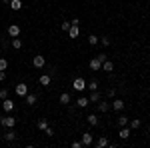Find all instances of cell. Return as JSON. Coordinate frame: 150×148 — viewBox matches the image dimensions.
Here are the masks:
<instances>
[{"mask_svg": "<svg viewBox=\"0 0 150 148\" xmlns=\"http://www.w3.org/2000/svg\"><path fill=\"white\" fill-rule=\"evenodd\" d=\"M70 24H74V26H80V20H78V18H72V20H70Z\"/></svg>", "mask_w": 150, "mask_h": 148, "instance_id": "39", "label": "cell"}, {"mask_svg": "<svg viewBox=\"0 0 150 148\" xmlns=\"http://www.w3.org/2000/svg\"><path fill=\"white\" fill-rule=\"evenodd\" d=\"M2 4H10V0H2Z\"/></svg>", "mask_w": 150, "mask_h": 148, "instance_id": "41", "label": "cell"}, {"mask_svg": "<svg viewBox=\"0 0 150 148\" xmlns=\"http://www.w3.org/2000/svg\"><path fill=\"white\" fill-rule=\"evenodd\" d=\"M98 112H108V110H110V102H104V100H98Z\"/></svg>", "mask_w": 150, "mask_h": 148, "instance_id": "11", "label": "cell"}, {"mask_svg": "<svg viewBox=\"0 0 150 148\" xmlns=\"http://www.w3.org/2000/svg\"><path fill=\"white\" fill-rule=\"evenodd\" d=\"M4 98H8V90H6V88L0 90V100H4Z\"/></svg>", "mask_w": 150, "mask_h": 148, "instance_id": "32", "label": "cell"}, {"mask_svg": "<svg viewBox=\"0 0 150 148\" xmlns=\"http://www.w3.org/2000/svg\"><path fill=\"white\" fill-rule=\"evenodd\" d=\"M102 70H104V72H112V70H114L112 60H104V62H102Z\"/></svg>", "mask_w": 150, "mask_h": 148, "instance_id": "17", "label": "cell"}, {"mask_svg": "<svg viewBox=\"0 0 150 148\" xmlns=\"http://www.w3.org/2000/svg\"><path fill=\"white\" fill-rule=\"evenodd\" d=\"M88 104H90V100H88V98H84V96H80V98L76 100V106H78V108H86Z\"/></svg>", "mask_w": 150, "mask_h": 148, "instance_id": "19", "label": "cell"}, {"mask_svg": "<svg viewBox=\"0 0 150 148\" xmlns=\"http://www.w3.org/2000/svg\"><path fill=\"white\" fill-rule=\"evenodd\" d=\"M10 46L14 48V50H20V48H22V40L16 36V38H12V40H10Z\"/></svg>", "mask_w": 150, "mask_h": 148, "instance_id": "16", "label": "cell"}, {"mask_svg": "<svg viewBox=\"0 0 150 148\" xmlns=\"http://www.w3.org/2000/svg\"><path fill=\"white\" fill-rule=\"evenodd\" d=\"M96 58H98L100 62H104V60H108V56H106V54H98V56H96Z\"/></svg>", "mask_w": 150, "mask_h": 148, "instance_id": "38", "label": "cell"}, {"mask_svg": "<svg viewBox=\"0 0 150 148\" xmlns=\"http://www.w3.org/2000/svg\"><path fill=\"white\" fill-rule=\"evenodd\" d=\"M100 44H102V46H110V44H112V40H110L108 36H100Z\"/></svg>", "mask_w": 150, "mask_h": 148, "instance_id": "28", "label": "cell"}, {"mask_svg": "<svg viewBox=\"0 0 150 148\" xmlns=\"http://www.w3.org/2000/svg\"><path fill=\"white\" fill-rule=\"evenodd\" d=\"M110 106H112V110H116V112H120V110L124 108V100H120V98H114V100L110 102Z\"/></svg>", "mask_w": 150, "mask_h": 148, "instance_id": "7", "label": "cell"}, {"mask_svg": "<svg viewBox=\"0 0 150 148\" xmlns=\"http://www.w3.org/2000/svg\"><path fill=\"white\" fill-rule=\"evenodd\" d=\"M70 26H72L70 22H62V24H60V28H62L64 32H68V30H70Z\"/></svg>", "mask_w": 150, "mask_h": 148, "instance_id": "31", "label": "cell"}, {"mask_svg": "<svg viewBox=\"0 0 150 148\" xmlns=\"http://www.w3.org/2000/svg\"><path fill=\"white\" fill-rule=\"evenodd\" d=\"M0 44H2V48H8V46H10V42H8L6 38H2V40H0Z\"/></svg>", "mask_w": 150, "mask_h": 148, "instance_id": "35", "label": "cell"}, {"mask_svg": "<svg viewBox=\"0 0 150 148\" xmlns=\"http://www.w3.org/2000/svg\"><path fill=\"white\" fill-rule=\"evenodd\" d=\"M32 66H34V68H44V66H46V58L42 56V54H36V56L32 58Z\"/></svg>", "mask_w": 150, "mask_h": 148, "instance_id": "2", "label": "cell"}, {"mask_svg": "<svg viewBox=\"0 0 150 148\" xmlns=\"http://www.w3.org/2000/svg\"><path fill=\"white\" fill-rule=\"evenodd\" d=\"M8 6H10L12 10H20V8H22V0H10Z\"/></svg>", "mask_w": 150, "mask_h": 148, "instance_id": "22", "label": "cell"}, {"mask_svg": "<svg viewBox=\"0 0 150 148\" xmlns=\"http://www.w3.org/2000/svg\"><path fill=\"white\" fill-rule=\"evenodd\" d=\"M38 82H40V86H50V82H52V76H50V74H42V76L38 78Z\"/></svg>", "mask_w": 150, "mask_h": 148, "instance_id": "10", "label": "cell"}, {"mask_svg": "<svg viewBox=\"0 0 150 148\" xmlns=\"http://www.w3.org/2000/svg\"><path fill=\"white\" fill-rule=\"evenodd\" d=\"M106 94H108V98H114V96H116V88H110Z\"/></svg>", "mask_w": 150, "mask_h": 148, "instance_id": "33", "label": "cell"}, {"mask_svg": "<svg viewBox=\"0 0 150 148\" xmlns=\"http://www.w3.org/2000/svg\"><path fill=\"white\" fill-rule=\"evenodd\" d=\"M2 126H6V128H14V126H16V118H14V116H4Z\"/></svg>", "mask_w": 150, "mask_h": 148, "instance_id": "8", "label": "cell"}, {"mask_svg": "<svg viewBox=\"0 0 150 148\" xmlns=\"http://www.w3.org/2000/svg\"><path fill=\"white\" fill-rule=\"evenodd\" d=\"M48 74H50V76H54V74H56V68H54V66H50V70H48Z\"/></svg>", "mask_w": 150, "mask_h": 148, "instance_id": "40", "label": "cell"}, {"mask_svg": "<svg viewBox=\"0 0 150 148\" xmlns=\"http://www.w3.org/2000/svg\"><path fill=\"white\" fill-rule=\"evenodd\" d=\"M72 88H74V90H78V92H82L84 88H86V80L82 78V76L74 78V80H72Z\"/></svg>", "mask_w": 150, "mask_h": 148, "instance_id": "1", "label": "cell"}, {"mask_svg": "<svg viewBox=\"0 0 150 148\" xmlns=\"http://www.w3.org/2000/svg\"><path fill=\"white\" fill-rule=\"evenodd\" d=\"M4 140H6V142H14V140H16V132H14V130L10 128V130L4 134Z\"/></svg>", "mask_w": 150, "mask_h": 148, "instance_id": "20", "label": "cell"}, {"mask_svg": "<svg viewBox=\"0 0 150 148\" xmlns=\"http://www.w3.org/2000/svg\"><path fill=\"white\" fill-rule=\"evenodd\" d=\"M44 134H48V136H54V130H52V128H50V126H48L46 130H44Z\"/></svg>", "mask_w": 150, "mask_h": 148, "instance_id": "36", "label": "cell"}, {"mask_svg": "<svg viewBox=\"0 0 150 148\" xmlns=\"http://www.w3.org/2000/svg\"><path fill=\"white\" fill-rule=\"evenodd\" d=\"M118 124H120V126H128V116L120 114V116H118Z\"/></svg>", "mask_w": 150, "mask_h": 148, "instance_id": "26", "label": "cell"}, {"mask_svg": "<svg viewBox=\"0 0 150 148\" xmlns=\"http://www.w3.org/2000/svg\"><path fill=\"white\" fill-rule=\"evenodd\" d=\"M106 146H110V142H108L106 136H100L98 140H96V148H106Z\"/></svg>", "mask_w": 150, "mask_h": 148, "instance_id": "14", "label": "cell"}, {"mask_svg": "<svg viewBox=\"0 0 150 148\" xmlns=\"http://www.w3.org/2000/svg\"><path fill=\"white\" fill-rule=\"evenodd\" d=\"M130 134H132V128H128V126H122V130L118 132V136L122 138V140H126V138L130 136Z\"/></svg>", "mask_w": 150, "mask_h": 148, "instance_id": "13", "label": "cell"}, {"mask_svg": "<svg viewBox=\"0 0 150 148\" xmlns=\"http://www.w3.org/2000/svg\"><path fill=\"white\" fill-rule=\"evenodd\" d=\"M6 80V70H0V82H4Z\"/></svg>", "mask_w": 150, "mask_h": 148, "instance_id": "37", "label": "cell"}, {"mask_svg": "<svg viewBox=\"0 0 150 148\" xmlns=\"http://www.w3.org/2000/svg\"><path fill=\"white\" fill-rule=\"evenodd\" d=\"M82 146L84 148H88V146H92V142H94V136H92V132H84L82 134Z\"/></svg>", "mask_w": 150, "mask_h": 148, "instance_id": "3", "label": "cell"}, {"mask_svg": "<svg viewBox=\"0 0 150 148\" xmlns=\"http://www.w3.org/2000/svg\"><path fill=\"white\" fill-rule=\"evenodd\" d=\"M88 100L96 104L98 100H100V92H98V90H92V92H90V96H88Z\"/></svg>", "mask_w": 150, "mask_h": 148, "instance_id": "21", "label": "cell"}, {"mask_svg": "<svg viewBox=\"0 0 150 148\" xmlns=\"http://www.w3.org/2000/svg\"><path fill=\"white\" fill-rule=\"evenodd\" d=\"M72 148H84V146H82L80 140H74V142H72Z\"/></svg>", "mask_w": 150, "mask_h": 148, "instance_id": "34", "label": "cell"}, {"mask_svg": "<svg viewBox=\"0 0 150 148\" xmlns=\"http://www.w3.org/2000/svg\"><path fill=\"white\" fill-rule=\"evenodd\" d=\"M38 128H40V130H46L48 128V120L46 118H40V120H38Z\"/></svg>", "mask_w": 150, "mask_h": 148, "instance_id": "27", "label": "cell"}, {"mask_svg": "<svg viewBox=\"0 0 150 148\" xmlns=\"http://www.w3.org/2000/svg\"><path fill=\"white\" fill-rule=\"evenodd\" d=\"M2 120H4V116H2V114H0V126H2Z\"/></svg>", "mask_w": 150, "mask_h": 148, "instance_id": "42", "label": "cell"}, {"mask_svg": "<svg viewBox=\"0 0 150 148\" xmlns=\"http://www.w3.org/2000/svg\"><path fill=\"white\" fill-rule=\"evenodd\" d=\"M8 68V60L6 58H0V70H6Z\"/></svg>", "mask_w": 150, "mask_h": 148, "instance_id": "30", "label": "cell"}, {"mask_svg": "<svg viewBox=\"0 0 150 148\" xmlns=\"http://www.w3.org/2000/svg\"><path fill=\"white\" fill-rule=\"evenodd\" d=\"M0 104H2V102H0Z\"/></svg>", "mask_w": 150, "mask_h": 148, "instance_id": "43", "label": "cell"}, {"mask_svg": "<svg viewBox=\"0 0 150 148\" xmlns=\"http://www.w3.org/2000/svg\"><path fill=\"white\" fill-rule=\"evenodd\" d=\"M20 32H22V30H20V26H18V24H10V26H8V36H10V38L20 36Z\"/></svg>", "mask_w": 150, "mask_h": 148, "instance_id": "4", "label": "cell"}, {"mask_svg": "<svg viewBox=\"0 0 150 148\" xmlns=\"http://www.w3.org/2000/svg\"><path fill=\"white\" fill-rule=\"evenodd\" d=\"M86 88H90V90H98V80H90V82H86Z\"/></svg>", "mask_w": 150, "mask_h": 148, "instance_id": "25", "label": "cell"}, {"mask_svg": "<svg viewBox=\"0 0 150 148\" xmlns=\"http://www.w3.org/2000/svg\"><path fill=\"white\" fill-rule=\"evenodd\" d=\"M130 128H132V130H136V128H140V120H138V118H134V120L130 122Z\"/></svg>", "mask_w": 150, "mask_h": 148, "instance_id": "29", "label": "cell"}, {"mask_svg": "<svg viewBox=\"0 0 150 148\" xmlns=\"http://www.w3.org/2000/svg\"><path fill=\"white\" fill-rule=\"evenodd\" d=\"M60 104H64V106L70 104V94L68 92H62V94H60Z\"/></svg>", "mask_w": 150, "mask_h": 148, "instance_id": "23", "label": "cell"}, {"mask_svg": "<svg viewBox=\"0 0 150 148\" xmlns=\"http://www.w3.org/2000/svg\"><path fill=\"white\" fill-rule=\"evenodd\" d=\"M98 42H100V38H98L96 34H90V36H88V44H90V46H96Z\"/></svg>", "mask_w": 150, "mask_h": 148, "instance_id": "24", "label": "cell"}, {"mask_svg": "<svg viewBox=\"0 0 150 148\" xmlns=\"http://www.w3.org/2000/svg\"><path fill=\"white\" fill-rule=\"evenodd\" d=\"M88 66H90V70H102V62H100L98 58H92V60L88 62Z\"/></svg>", "mask_w": 150, "mask_h": 148, "instance_id": "9", "label": "cell"}, {"mask_svg": "<svg viewBox=\"0 0 150 148\" xmlns=\"http://www.w3.org/2000/svg\"><path fill=\"white\" fill-rule=\"evenodd\" d=\"M0 106L4 108V112H12V110H14V100H10V98H4Z\"/></svg>", "mask_w": 150, "mask_h": 148, "instance_id": "5", "label": "cell"}, {"mask_svg": "<svg viewBox=\"0 0 150 148\" xmlns=\"http://www.w3.org/2000/svg\"><path fill=\"white\" fill-rule=\"evenodd\" d=\"M78 34H80V26H70V30H68V36L70 38H78Z\"/></svg>", "mask_w": 150, "mask_h": 148, "instance_id": "15", "label": "cell"}, {"mask_svg": "<svg viewBox=\"0 0 150 148\" xmlns=\"http://www.w3.org/2000/svg\"><path fill=\"white\" fill-rule=\"evenodd\" d=\"M86 122H88L90 126H98V122H100V120L96 118V114H88V116H86Z\"/></svg>", "mask_w": 150, "mask_h": 148, "instance_id": "18", "label": "cell"}, {"mask_svg": "<svg viewBox=\"0 0 150 148\" xmlns=\"http://www.w3.org/2000/svg\"><path fill=\"white\" fill-rule=\"evenodd\" d=\"M36 100H38V96H36V94H26V96H24V102L28 104V106H34Z\"/></svg>", "mask_w": 150, "mask_h": 148, "instance_id": "12", "label": "cell"}, {"mask_svg": "<svg viewBox=\"0 0 150 148\" xmlns=\"http://www.w3.org/2000/svg\"><path fill=\"white\" fill-rule=\"evenodd\" d=\"M28 94V86L24 84V82H20V84H16V96H26Z\"/></svg>", "mask_w": 150, "mask_h": 148, "instance_id": "6", "label": "cell"}]
</instances>
